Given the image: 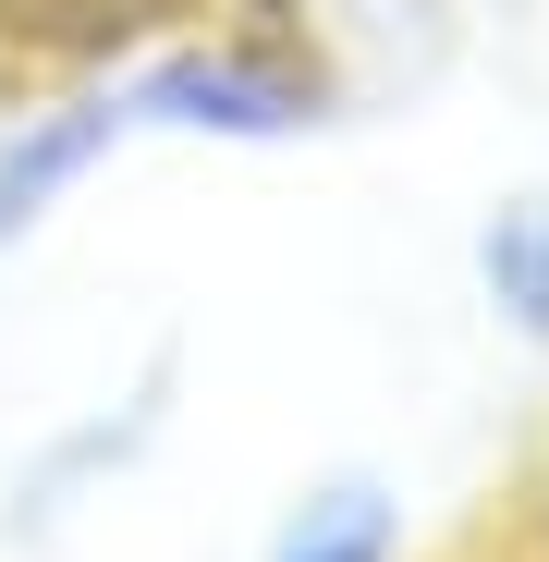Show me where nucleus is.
I'll list each match as a JSON object with an SVG mask.
<instances>
[{
	"label": "nucleus",
	"mask_w": 549,
	"mask_h": 562,
	"mask_svg": "<svg viewBox=\"0 0 549 562\" xmlns=\"http://www.w3.org/2000/svg\"><path fill=\"white\" fill-rule=\"evenodd\" d=\"M135 147L171 159H306L354 123V86L294 25V0H196L183 25L111 61Z\"/></svg>",
	"instance_id": "obj_1"
},
{
	"label": "nucleus",
	"mask_w": 549,
	"mask_h": 562,
	"mask_svg": "<svg viewBox=\"0 0 549 562\" xmlns=\"http://www.w3.org/2000/svg\"><path fill=\"white\" fill-rule=\"evenodd\" d=\"M183 404H196L183 342H147V355L99 367L73 404H49L13 452H0V550H13V562H61L85 526H111L159 464H171Z\"/></svg>",
	"instance_id": "obj_2"
},
{
	"label": "nucleus",
	"mask_w": 549,
	"mask_h": 562,
	"mask_svg": "<svg viewBox=\"0 0 549 562\" xmlns=\"http://www.w3.org/2000/svg\"><path fill=\"white\" fill-rule=\"evenodd\" d=\"M135 123L111 61H37L0 74V269L49 257L85 209L111 196V171H135Z\"/></svg>",
	"instance_id": "obj_3"
},
{
	"label": "nucleus",
	"mask_w": 549,
	"mask_h": 562,
	"mask_svg": "<svg viewBox=\"0 0 549 562\" xmlns=\"http://www.w3.org/2000/svg\"><path fill=\"white\" fill-rule=\"evenodd\" d=\"M501 13H513V0H294V25H306V37L330 49V74L354 86V123L427 99V86H451Z\"/></svg>",
	"instance_id": "obj_4"
},
{
	"label": "nucleus",
	"mask_w": 549,
	"mask_h": 562,
	"mask_svg": "<svg viewBox=\"0 0 549 562\" xmlns=\"http://www.w3.org/2000/svg\"><path fill=\"white\" fill-rule=\"evenodd\" d=\"M244 562H427V502L403 464H306Z\"/></svg>",
	"instance_id": "obj_5"
},
{
	"label": "nucleus",
	"mask_w": 549,
	"mask_h": 562,
	"mask_svg": "<svg viewBox=\"0 0 549 562\" xmlns=\"http://www.w3.org/2000/svg\"><path fill=\"white\" fill-rule=\"evenodd\" d=\"M465 306H477V330L501 355L549 367V171L477 196V221H465Z\"/></svg>",
	"instance_id": "obj_6"
},
{
	"label": "nucleus",
	"mask_w": 549,
	"mask_h": 562,
	"mask_svg": "<svg viewBox=\"0 0 549 562\" xmlns=\"http://www.w3.org/2000/svg\"><path fill=\"white\" fill-rule=\"evenodd\" d=\"M0 281H13V269H0Z\"/></svg>",
	"instance_id": "obj_7"
}]
</instances>
